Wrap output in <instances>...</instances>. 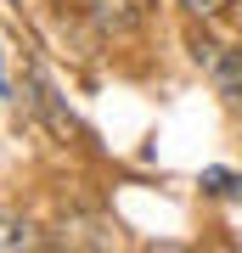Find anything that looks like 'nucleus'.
<instances>
[{"instance_id": "1", "label": "nucleus", "mask_w": 242, "mask_h": 253, "mask_svg": "<svg viewBox=\"0 0 242 253\" xmlns=\"http://www.w3.org/2000/svg\"><path fill=\"white\" fill-rule=\"evenodd\" d=\"M197 62L208 68L220 101L242 118V51H237V45H220V40H197Z\"/></svg>"}, {"instance_id": "2", "label": "nucleus", "mask_w": 242, "mask_h": 253, "mask_svg": "<svg viewBox=\"0 0 242 253\" xmlns=\"http://www.w3.org/2000/svg\"><path fill=\"white\" fill-rule=\"evenodd\" d=\"M23 248H40L34 225H28L23 214H6V208H0V253H23Z\"/></svg>"}, {"instance_id": "3", "label": "nucleus", "mask_w": 242, "mask_h": 253, "mask_svg": "<svg viewBox=\"0 0 242 253\" xmlns=\"http://www.w3.org/2000/svg\"><path fill=\"white\" fill-rule=\"evenodd\" d=\"M203 186L214 191V197H242V174H231V169H208Z\"/></svg>"}, {"instance_id": "4", "label": "nucleus", "mask_w": 242, "mask_h": 253, "mask_svg": "<svg viewBox=\"0 0 242 253\" xmlns=\"http://www.w3.org/2000/svg\"><path fill=\"white\" fill-rule=\"evenodd\" d=\"M180 6H186L192 17H220V11L231 6V0H180Z\"/></svg>"}, {"instance_id": "5", "label": "nucleus", "mask_w": 242, "mask_h": 253, "mask_svg": "<svg viewBox=\"0 0 242 253\" xmlns=\"http://www.w3.org/2000/svg\"><path fill=\"white\" fill-rule=\"evenodd\" d=\"M101 11H107L113 23H124V17H135V6H141V0H96Z\"/></svg>"}]
</instances>
